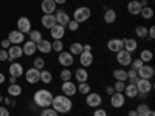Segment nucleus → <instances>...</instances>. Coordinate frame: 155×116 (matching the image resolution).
Segmentation results:
<instances>
[{
    "mask_svg": "<svg viewBox=\"0 0 155 116\" xmlns=\"http://www.w3.org/2000/svg\"><path fill=\"white\" fill-rule=\"evenodd\" d=\"M36 44L34 42H31V40H28V42H25L23 44V47H22V51H23V54L25 56H33L34 53H36Z\"/></svg>",
    "mask_w": 155,
    "mask_h": 116,
    "instance_id": "26",
    "label": "nucleus"
},
{
    "mask_svg": "<svg viewBox=\"0 0 155 116\" xmlns=\"http://www.w3.org/2000/svg\"><path fill=\"white\" fill-rule=\"evenodd\" d=\"M113 77L116 81H121V82H126L127 81V71L123 70V68H118V70H113Z\"/></svg>",
    "mask_w": 155,
    "mask_h": 116,
    "instance_id": "30",
    "label": "nucleus"
},
{
    "mask_svg": "<svg viewBox=\"0 0 155 116\" xmlns=\"http://www.w3.org/2000/svg\"><path fill=\"white\" fill-rule=\"evenodd\" d=\"M23 67H22V63H17V62H12L11 65H9V76H12V77H20L22 74H23Z\"/></svg>",
    "mask_w": 155,
    "mask_h": 116,
    "instance_id": "18",
    "label": "nucleus"
},
{
    "mask_svg": "<svg viewBox=\"0 0 155 116\" xmlns=\"http://www.w3.org/2000/svg\"><path fill=\"white\" fill-rule=\"evenodd\" d=\"M129 116H138V114H137L135 110H130V111H129Z\"/></svg>",
    "mask_w": 155,
    "mask_h": 116,
    "instance_id": "58",
    "label": "nucleus"
},
{
    "mask_svg": "<svg viewBox=\"0 0 155 116\" xmlns=\"http://www.w3.org/2000/svg\"><path fill=\"white\" fill-rule=\"evenodd\" d=\"M115 20H116V11L110 9V8L106 9V12H104V22L112 25V23H115Z\"/></svg>",
    "mask_w": 155,
    "mask_h": 116,
    "instance_id": "28",
    "label": "nucleus"
},
{
    "mask_svg": "<svg viewBox=\"0 0 155 116\" xmlns=\"http://www.w3.org/2000/svg\"><path fill=\"white\" fill-rule=\"evenodd\" d=\"M17 30L20 33H23V34L30 33L31 31V22H30V19L28 17H20L17 20Z\"/></svg>",
    "mask_w": 155,
    "mask_h": 116,
    "instance_id": "15",
    "label": "nucleus"
},
{
    "mask_svg": "<svg viewBox=\"0 0 155 116\" xmlns=\"http://www.w3.org/2000/svg\"><path fill=\"white\" fill-rule=\"evenodd\" d=\"M8 95L12 96V98H16V96H20L22 95V87L19 84H11L8 87Z\"/></svg>",
    "mask_w": 155,
    "mask_h": 116,
    "instance_id": "29",
    "label": "nucleus"
},
{
    "mask_svg": "<svg viewBox=\"0 0 155 116\" xmlns=\"http://www.w3.org/2000/svg\"><path fill=\"white\" fill-rule=\"evenodd\" d=\"M76 88H78V92H79L81 95H84V96L90 93V85L87 82H79V84L76 85Z\"/></svg>",
    "mask_w": 155,
    "mask_h": 116,
    "instance_id": "35",
    "label": "nucleus"
},
{
    "mask_svg": "<svg viewBox=\"0 0 155 116\" xmlns=\"http://www.w3.org/2000/svg\"><path fill=\"white\" fill-rule=\"evenodd\" d=\"M50 34H51V37H53L54 40H62V37L65 36V27H62V25L56 23L54 27L50 30Z\"/></svg>",
    "mask_w": 155,
    "mask_h": 116,
    "instance_id": "12",
    "label": "nucleus"
},
{
    "mask_svg": "<svg viewBox=\"0 0 155 116\" xmlns=\"http://www.w3.org/2000/svg\"><path fill=\"white\" fill-rule=\"evenodd\" d=\"M124 88H126V82H121V81H116L113 84V90L116 93H123L124 92Z\"/></svg>",
    "mask_w": 155,
    "mask_h": 116,
    "instance_id": "41",
    "label": "nucleus"
},
{
    "mask_svg": "<svg viewBox=\"0 0 155 116\" xmlns=\"http://www.w3.org/2000/svg\"><path fill=\"white\" fill-rule=\"evenodd\" d=\"M2 60H8V51L6 50H0V62H2Z\"/></svg>",
    "mask_w": 155,
    "mask_h": 116,
    "instance_id": "48",
    "label": "nucleus"
},
{
    "mask_svg": "<svg viewBox=\"0 0 155 116\" xmlns=\"http://www.w3.org/2000/svg\"><path fill=\"white\" fill-rule=\"evenodd\" d=\"M124 104H126V96H124V93H113L112 96H110V105L113 107V108H121V107H124Z\"/></svg>",
    "mask_w": 155,
    "mask_h": 116,
    "instance_id": "7",
    "label": "nucleus"
},
{
    "mask_svg": "<svg viewBox=\"0 0 155 116\" xmlns=\"http://www.w3.org/2000/svg\"><path fill=\"white\" fill-rule=\"evenodd\" d=\"M130 65H132V68H134V70H138V68H141V67L144 65V62H143V60H141V59L138 57V59H132Z\"/></svg>",
    "mask_w": 155,
    "mask_h": 116,
    "instance_id": "44",
    "label": "nucleus"
},
{
    "mask_svg": "<svg viewBox=\"0 0 155 116\" xmlns=\"http://www.w3.org/2000/svg\"><path fill=\"white\" fill-rule=\"evenodd\" d=\"M36 48L41 51V53H44V54H48V53H51V44L48 42V40H45V39H42V40H39L37 44H36Z\"/></svg>",
    "mask_w": 155,
    "mask_h": 116,
    "instance_id": "23",
    "label": "nucleus"
},
{
    "mask_svg": "<svg viewBox=\"0 0 155 116\" xmlns=\"http://www.w3.org/2000/svg\"><path fill=\"white\" fill-rule=\"evenodd\" d=\"M82 50L87 51V53H92V45H90V44H85V45H82Z\"/></svg>",
    "mask_w": 155,
    "mask_h": 116,
    "instance_id": "52",
    "label": "nucleus"
},
{
    "mask_svg": "<svg viewBox=\"0 0 155 116\" xmlns=\"http://www.w3.org/2000/svg\"><path fill=\"white\" fill-rule=\"evenodd\" d=\"M53 2H54L56 5H64V3L67 2V0H53Z\"/></svg>",
    "mask_w": 155,
    "mask_h": 116,
    "instance_id": "54",
    "label": "nucleus"
},
{
    "mask_svg": "<svg viewBox=\"0 0 155 116\" xmlns=\"http://www.w3.org/2000/svg\"><path fill=\"white\" fill-rule=\"evenodd\" d=\"M9 82H11V84H16V77L11 76V77H9Z\"/></svg>",
    "mask_w": 155,
    "mask_h": 116,
    "instance_id": "59",
    "label": "nucleus"
},
{
    "mask_svg": "<svg viewBox=\"0 0 155 116\" xmlns=\"http://www.w3.org/2000/svg\"><path fill=\"white\" fill-rule=\"evenodd\" d=\"M59 77H61V81H62V82H65V81H71V71H70L68 68H64V70L61 71Z\"/></svg>",
    "mask_w": 155,
    "mask_h": 116,
    "instance_id": "38",
    "label": "nucleus"
},
{
    "mask_svg": "<svg viewBox=\"0 0 155 116\" xmlns=\"http://www.w3.org/2000/svg\"><path fill=\"white\" fill-rule=\"evenodd\" d=\"M3 82H5V74L0 73V84H3Z\"/></svg>",
    "mask_w": 155,
    "mask_h": 116,
    "instance_id": "57",
    "label": "nucleus"
},
{
    "mask_svg": "<svg viewBox=\"0 0 155 116\" xmlns=\"http://www.w3.org/2000/svg\"><path fill=\"white\" fill-rule=\"evenodd\" d=\"M67 27H68L70 31H78V30H79V23H78L76 20H70V22L67 23Z\"/></svg>",
    "mask_w": 155,
    "mask_h": 116,
    "instance_id": "46",
    "label": "nucleus"
},
{
    "mask_svg": "<svg viewBox=\"0 0 155 116\" xmlns=\"http://www.w3.org/2000/svg\"><path fill=\"white\" fill-rule=\"evenodd\" d=\"M41 81L44 84H51V81H53V74H51L50 71H47V70H41Z\"/></svg>",
    "mask_w": 155,
    "mask_h": 116,
    "instance_id": "34",
    "label": "nucleus"
},
{
    "mask_svg": "<svg viewBox=\"0 0 155 116\" xmlns=\"http://www.w3.org/2000/svg\"><path fill=\"white\" fill-rule=\"evenodd\" d=\"M93 116H107V111L104 108H96L95 113H93Z\"/></svg>",
    "mask_w": 155,
    "mask_h": 116,
    "instance_id": "47",
    "label": "nucleus"
},
{
    "mask_svg": "<svg viewBox=\"0 0 155 116\" xmlns=\"http://www.w3.org/2000/svg\"><path fill=\"white\" fill-rule=\"evenodd\" d=\"M85 96H87V98H85V104H87L88 107L98 108V107L102 104V98H101L99 93H88V95H85Z\"/></svg>",
    "mask_w": 155,
    "mask_h": 116,
    "instance_id": "6",
    "label": "nucleus"
},
{
    "mask_svg": "<svg viewBox=\"0 0 155 116\" xmlns=\"http://www.w3.org/2000/svg\"><path fill=\"white\" fill-rule=\"evenodd\" d=\"M23 54V51H22V47H9V51H8V60H14V59H19L22 57Z\"/></svg>",
    "mask_w": 155,
    "mask_h": 116,
    "instance_id": "21",
    "label": "nucleus"
},
{
    "mask_svg": "<svg viewBox=\"0 0 155 116\" xmlns=\"http://www.w3.org/2000/svg\"><path fill=\"white\" fill-rule=\"evenodd\" d=\"M90 16H92V11H90L88 6H79V8H76L74 12H73V20H76L78 23H84L90 19Z\"/></svg>",
    "mask_w": 155,
    "mask_h": 116,
    "instance_id": "3",
    "label": "nucleus"
},
{
    "mask_svg": "<svg viewBox=\"0 0 155 116\" xmlns=\"http://www.w3.org/2000/svg\"><path fill=\"white\" fill-rule=\"evenodd\" d=\"M116 62H118L121 67H129L130 62H132V54L126 50H121V51L116 53Z\"/></svg>",
    "mask_w": 155,
    "mask_h": 116,
    "instance_id": "5",
    "label": "nucleus"
},
{
    "mask_svg": "<svg viewBox=\"0 0 155 116\" xmlns=\"http://www.w3.org/2000/svg\"><path fill=\"white\" fill-rule=\"evenodd\" d=\"M143 116H155V113H153L152 110H147V111H146V113H144Z\"/></svg>",
    "mask_w": 155,
    "mask_h": 116,
    "instance_id": "55",
    "label": "nucleus"
},
{
    "mask_svg": "<svg viewBox=\"0 0 155 116\" xmlns=\"http://www.w3.org/2000/svg\"><path fill=\"white\" fill-rule=\"evenodd\" d=\"M51 50H53V51H58V53H61V51L64 50V44H62V40H54L53 44H51Z\"/></svg>",
    "mask_w": 155,
    "mask_h": 116,
    "instance_id": "42",
    "label": "nucleus"
},
{
    "mask_svg": "<svg viewBox=\"0 0 155 116\" xmlns=\"http://www.w3.org/2000/svg\"><path fill=\"white\" fill-rule=\"evenodd\" d=\"M61 90H62V93H64V96H74L76 93H78V88H76V84H73L71 81H65V82H62V87H61Z\"/></svg>",
    "mask_w": 155,
    "mask_h": 116,
    "instance_id": "11",
    "label": "nucleus"
},
{
    "mask_svg": "<svg viewBox=\"0 0 155 116\" xmlns=\"http://www.w3.org/2000/svg\"><path fill=\"white\" fill-rule=\"evenodd\" d=\"M42 34H41V31H37V30H34V31H30V40L31 42H34V44H37L39 40H42Z\"/></svg>",
    "mask_w": 155,
    "mask_h": 116,
    "instance_id": "37",
    "label": "nucleus"
},
{
    "mask_svg": "<svg viewBox=\"0 0 155 116\" xmlns=\"http://www.w3.org/2000/svg\"><path fill=\"white\" fill-rule=\"evenodd\" d=\"M82 44H79V42H73L71 45H70V53L73 54V56H79L81 53H82Z\"/></svg>",
    "mask_w": 155,
    "mask_h": 116,
    "instance_id": "31",
    "label": "nucleus"
},
{
    "mask_svg": "<svg viewBox=\"0 0 155 116\" xmlns=\"http://www.w3.org/2000/svg\"><path fill=\"white\" fill-rule=\"evenodd\" d=\"M41 22H42V27H44V28H47V30H51V28H53L54 25L58 23V22H56L54 14H44V16H42V19H41Z\"/></svg>",
    "mask_w": 155,
    "mask_h": 116,
    "instance_id": "16",
    "label": "nucleus"
},
{
    "mask_svg": "<svg viewBox=\"0 0 155 116\" xmlns=\"http://www.w3.org/2000/svg\"><path fill=\"white\" fill-rule=\"evenodd\" d=\"M127 79H129V84H135L137 79H138V73L137 70H130V71H127Z\"/></svg>",
    "mask_w": 155,
    "mask_h": 116,
    "instance_id": "39",
    "label": "nucleus"
},
{
    "mask_svg": "<svg viewBox=\"0 0 155 116\" xmlns=\"http://www.w3.org/2000/svg\"><path fill=\"white\" fill-rule=\"evenodd\" d=\"M25 79H27L28 84H37L39 81H41V71L31 67L30 70L25 71Z\"/></svg>",
    "mask_w": 155,
    "mask_h": 116,
    "instance_id": "10",
    "label": "nucleus"
},
{
    "mask_svg": "<svg viewBox=\"0 0 155 116\" xmlns=\"http://www.w3.org/2000/svg\"><path fill=\"white\" fill-rule=\"evenodd\" d=\"M0 116H9V111L6 107H0Z\"/></svg>",
    "mask_w": 155,
    "mask_h": 116,
    "instance_id": "51",
    "label": "nucleus"
},
{
    "mask_svg": "<svg viewBox=\"0 0 155 116\" xmlns=\"http://www.w3.org/2000/svg\"><path fill=\"white\" fill-rule=\"evenodd\" d=\"M147 110H149V105H147V104H140V105L137 107V110H135V111H137V114H138V116H143Z\"/></svg>",
    "mask_w": 155,
    "mask_h": 116,
    "instance_id": "43",
    "label": "nucleus"
},
{
    "mask_svg": "<svg viewBox=\"0 0 155 116\" xmlns=\"http://www.w3.org/2000/svg\"><path fill=\"white\" fill-rule=\"evenodd\" d=\"M0 45H2V48H3V50H6V48H9L11 42L8 40V39H3V40H2V44H0Z\"/></svg>",
    "mask_w": 155,
    "mask_h": 116,
    "instance_id": "50",
    "label": "nucleus"
},
{
    "mask_svg": "<svg viewBox=\"0 0 155 116\" xmlns=\"http://www.w3.org/2000/svg\"><path fill=\"white\" fill-rule=\"evenodd\" d=\"M51 101H53V93L48 92L45 88H41L34 93V104L41 108H47L51 105Z\"/></svg>",
    "mask_w": 155,
    "mask_h": 116,
    "instance_id": "2",
    "label": "nucleus"
},
{
    "mask_svg": "<svg viewBox=\"0 0 155 116\" xmlns=\"http://www.w3.org/2000/svg\"><path fill=\"white\" fill-rule=\"evenodd\" d=\"M123 42H124V48L123 50L129 51L130 54L138 48V42L135 40V39H123Z\"/></svg>",
    "mask_w": 155,
    "mask_h": 116,
    "instance_id": "24",
    "label": "nucleus"
},
{
    "mask_svg": "<svg viewBox=\"0 0 155 116\" xmlns=\"http://www.w3.org/2000/svg\"><path fill=\"white\" fill-rule=\"evenodd\" d=\"M137 73H138V77H140V79H152L153 74H155V70H153V67H150V65H147V63H144V65L141 67V68L137 70Z\"/></svg>",
    "mask_w": 155,
    "mask_h": 116,
    "instance_id": "9",
    "label": "nucleus"
},
{
    "mask_svg": "<svg viewBox=\"0 0 155 116\" xmlns=\"http://www.w3.org/2000/svg\"><path fill=\"white\" fill-rule=\"evenodd\" d=\"M41 116H58V111L56 110H53V108H44L42 110V113H41Z\"/></svg>",
    "mask_w": 155,
    "mask_h": 116,
    "instance_id": "45",
    "label": "nucleus"
},
{
    "mask_svg": "<svg viewBox=\"0 0 155 116\" xmlns=\"http://www.w3.org/2000/svg\"><path fill=\"white\" fill-rule=\"evenodd\" d=\"M106 92H107V95L112 96V95L115 93V90H113V87H107V88H106Z\"/></svg>",
    "mask_w": 155,
    "mask_h": 116,
    "instance_id": "53",
    "label": "nucleus"
},
{
    "mask_svg": "<svg viewBox=\"0 0 155 116\" xmlns=\"http://www.w3.org/2000/svg\"><path fill=\"white\" fill-rule=\"evenodd\" d=\"M58 59H59V63H61V65H62V67H65V68L71 67V65H73V62H74L73 54L70 53V51H61Z\"/></svg>",
    "mask_w": 155,
    "mask_h": 116,
    "instance_id": "8",
    "label": "nucleus"
},
{
    "mask_svg": "<svg viewBox=\"0 0 155 116\" xmlns=\"http://www.w3.org/2000/svg\"><path fill=\"white\" fill-rule=\"evenodd\" d=\"M135 34L138 37H141V39H144V37H147V28L140 25V27H137V30H135Z\"/></svg>",
    "mask_w": 155,
    "mask_h": 116,
    "instance_id": "40",
    "label": "nucleus"
},
{
    "mask_svg": "<svg viewBox=\"0 0 155 116\" xmlns=\"http://www.w3.org/2000/svg\"><path fill=\"white\" fill-rule=\"evenodd\" d=\"M135 85H137V90H138V95H147L153 88V84L150 82V79H140V77L137 79Z\"/></svg>",
    "mask_w": 155,
    "mask_h": 116,
    "instance_id": "4",
    "label": "nucleus"
},
{
    "mask_svg": "<svg viewBox=\"0 0 155 116\" xmlns=\"http://www.w3.org/2000/svg\"><path fill=\"white\" fill-rule=\"evenodd\" d=\"M140 5H141V8H144V6H149V5H147V0H141V2H140Z\"/></svg>",
    "mask_w": 155,
    "mask_h": 116,
    "instance_id": "56",
    "label": "nucleus"
},
{
    "mask_svg": "<svg viewBox=\"0 0 155 116\" xmlns=\"http://www.w3.org/2000/svg\"><path fill=\"white\" fill-rule=\"evenodd\" d=\"M44 67H45V60L42 59V57H34V60H33V68H36V70H44Z\"/></svg>",
    "mask_w": 155,
    "mask_h": 116,
    "instance_id": "36",
    "label": "nucleus"
},
{
    "mask_svg": "<svg viewBox=\"0 0 155 116\" xmlns=\"http://www.w3.org/2000/svg\"><path fill=\"white\" fill-rule=\"evenodd\" d=\"M51 107L58 113H68L73 108V102L68 96H53L51 101Z\"/></svg>",
    "mask_w": 155,
    "mask_h": 116,
    "instance_id": "1",
    "label": "nucleus"
},
{
    "mask_svg": "<svg viewBox=\"0 0 155 116\" xmlns=\"http://www.w3.org/2000/svg\"><path fill=\"white\" fill-rule=\"evenodd\" d=\"M54 17H56V22L59 23V25H62V27H67V23L70 22V16L67 14L65 11H56V14H54Z\"/></svg>",
    "mask_w": 155,
    "mask_h": 116,
    "instance_id": "20",
    "label": "nucleus"
},
{
    "mask_svg": "<svg viewBox=\"0 0 155 116\" xmlns=\"http://www.w3.org/2000/svg\"><path fill=\"white\" fill-rule=\"evenodd\" d=\"M74 77H76V81L78 82H87L88 81V73H87V70L85 68H78L76 71H74Z\"/></svg>",
    "mask_w": 155,
    "mask_h": 116,
    "instance_id": "27",
    "label": "nucleus"
},
{
    "mask_svg": "<svg viewBox=\"0 0 155 116\" xmlns=\"http://www.w3.org/2000/svg\"><path fill=\"white\" fill-rule=\"evenodd\" d=\"M8 40H9L12 45H20V44H23V40H25V34L20 33L19 30L11 31L9 36H8Z\"/></svg>",
    "mask_w": 155,
    "mask_h": 116,
    "instance_id": "13",
    "label": "nucleus"
},
{
    "mask_svg": "<svg viewBox=\"0 0 155 116\" xmlns=\"http://www.w3.org/2000/svg\"><path fill=\"white\" fill-rule=\"evenodd\" d=\"M147 37L150 39V40H153V39H155V27H150L147 30Z\"/></svg>",
    "mask_w": 155,
    "mask_h": 116,
    "instance_id": "49",
    "label": "nucleus"
},
{
    "mask_svg": "<svg viewBox=\"0 0 155 116\" xmlns=\"http://www.w3.org/2000/svg\"><path fill=\"white\" fill-rule=\"evenodd\" d=\"M127 11H129V14H132V16H138L140 11H141V5H140L138 0H130V2L127 3Z\"/></svg>",
    "mask_w": 155,
    "mask_h": 116,
    "instance_id": "22",
    "label": "nucleus"
},
{
    "mask_svg": "<svg viewBox=\"0 0 155 116\" xmlns=\"http://www.w3.org/2000/svg\"><path fill=\"white\" fill-rule=\"evenodd\" d=\"M41 9L44 11V14H53V12L56 11V3L53 2V0H42Z\"/></svg>",
    "mask_w": 155,
    "mask_h": 116,
    "instance_id": "19",
    "label": "nucleus"
},
{
    "mask_svg": "<svg viewBox=\"0 0 155 116\" xmlns=\"http://www.w3.org/2000/svg\"><path fill=\"white\" fill-rule=\"evenodd\" d=\"M140 59L143 60L144 63H147V62H150V60L153 59V53H152L150 50H143V51L140 53Z\"/></svg>",
    "mask_w": 155,
    "mask_h": 116,
    "instance_id": "32",
    "label": "nucleus"
},
{
    "mask_svg": "<svg viewBox=\"0 0 155 116\" xmlns=\"http://www.w3.org/2000/svg\"><path fill=\"white\" fill-rule=\"evenodd\" d=\"M124 96H127V98H138V90H137V85L135 84H127L126 85V88H124Z\"/></svg>",
    "mask_w": 155,
    "mask_h": 116,
    "instance_id": "25",
    "label": "nucleus"
},
{
    "mask_svg": "<svg viewBox=\"0 0 155 116\" xmlns=\"http://www.w3.org/2000/svg\"><path fill=\"white\" fill-rule=\"evenodd\" d=\"M107 48H109V51H113V53H118V51H121V50L124 48L123 39H110V40L107 42Z\"/></svg>",
    "mask_w": 155,
    "mask_h": 116,
    "instance_id": "14",
    "label": "nucleus"
},
{
    "mask_svg": "<svg viewBox=\"0 0 155 116\" xmlns=\"http://www.w3.org/2000/svg\"><path fill=\"white\" fill-rule=\"evenodd\" d=\"M79 62H81L82 68L90 67L93 63V54L92 53H87V51H82V53L79 54Z\"/></svg>",
    "mask_w": 155,
    "mask_h": 116,
    "instance_id": "17",
    "label": "nucleus"
},
{
    "mask_svg": "<svg viewBox=\"0 0 155 116\" xmlns=\"http://www.w3.org/2000/svg\"><path fill=\"white\" fill-rule=\"evenodd\" d=\"M140 16L143 17V19H152V17H153V9H152L150 6H144V8H141Z\"/></svg>",
    "mask_w": 155,
    "mask_h": 116,
    "instance_id": "33",
    "label": "nucleus"
}]
</instances>
